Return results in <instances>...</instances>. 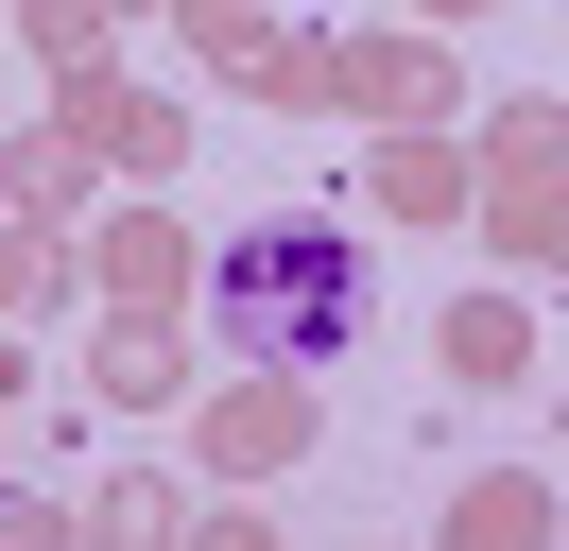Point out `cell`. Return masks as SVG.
Here are the masks:
<instances>
[{
  "label": "cell",
  "mask_w": 569,
  "mask_h": 551,
  "mask_svg": "<svg viewBox=\"0 0 569 551\" xmlns=\"http://www.w3.org/2000/svg\"><path fill=\"white\" fill-rule=\"evenodd\" d=\"M224 362H277V379L362 362V241L328 207H277L224 241Z\"/></svg>",
  "instance_id": "6da1fadb"
}]
</instances>
